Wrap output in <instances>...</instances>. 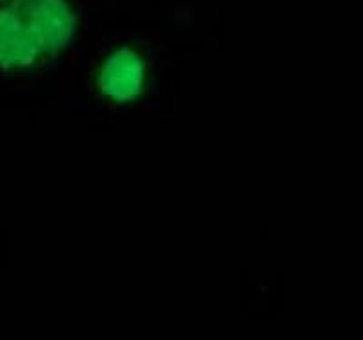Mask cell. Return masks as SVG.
<instances>
[{
    "mask_svg": "<svg viewBox=\"0 0 363 340\" xmlns=\"http://www.w3.org/2000/svg\"><path fill=\"white\" fill-rule=\"evenodd\" d=\"M79 31L69 0H0V73H28L58 58Z\"/></svg>",
    "mask_w": 363,
    "mask_h": 340,
    "instance_id": "cell-1",
    "label": "cell"
},
{
    "mask_svg": "<svg viewBox=\"0 0 363 340\" xmlns=\"http://www.w3.org/2000/svg\"><path fill=\"white\" fill-rule=\"evenodd\" d=\"M147 62L144 55L131 46L109 51L95 71L96 93L116 108L136 104L147 92Z\"/></svg>",
    "mask_w": 363,
    "mask_h": 340,
    "instance_id": "cell-2",
    "label": "cell"
}]
</instances>
